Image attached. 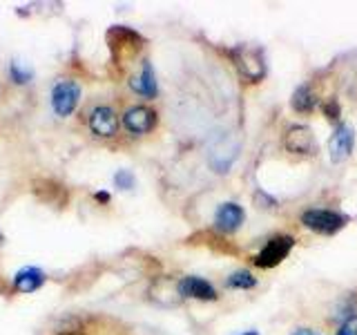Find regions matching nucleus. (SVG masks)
Here are the masks:
<instances>
[{
  "instance_id": "f257e3e1",
  "label": "nucleus",
  "mask_w": 357,
  "mask_h": 335,
  "mask_svg": "<svg viewBox=\"0 0 357 335\" xmlns=\"http://www.w3.org/2000/svg\"><path fill=\"white\" fill-rule=\"evenodd\" d=\"M301 223L312 232L335 234L340 228H344L346 217L337 215V212H333V210H306L304 215H301Z\"/></svg>"
},
{
  "instance_id": "ddd939ff",
  "label": "nucleus",
  "mask_w": 357,
  "mask_h": 335,
  "mask_svg": "<svg viewBox=\"0 0 357 335\" xmlns=\"http://www.w3.org/2000/svg\"><path fill=\"white\" fill-rule=\"evenodd\" d=\"M293 107L297 112H310L315 107V96H312L310 87L308 85H299L293 94Z\"/></svg>"
},
{
  "instance_id": "39448f33",
  "label": "nucleus",
  "mask_w": 357,
  "mask_h": 335,
  "mask_svg": "<svg viewBox=\"0 0 357 335\" xmlns=\"http://www.w3.org/2000/svg\"><path fill=\"white\" fill-rule=\"evenodd\" d=\"M234 61L241 74L250 81H259L266 74V65H264V56L259 50H237L234 52Z\"/></svg>"
},
{
  "instance_id": "aec40b11",
  "label": "nucleus",
  "mask_w": 357,
  "mask_h": 335,
  "mask_svg": "<svg viewBox=\"0 0 357 335\" xmlns=\"http://www.w3.org/2000/svg\"><path fill=\"white\" fill-rule=\"evenodd\" d=\"M245 335H257V333H245Z\"/></svg>"
},
{
  "instance_id": "9d476101",
  "label": "nucleus",
  "mask_w": 357,
  "mask_h": 335,
  "mask_svg": "<svg viewBox=\"0 0 357 335\" xmlns=\"http://www.w3.org/2000/svg\"><path fill=\"white\" fill-rule=\"evenodd\" d=\"M178 293L185 297H195V299H215L217 297L215 288L201 277H183L181 282H178Z\"/></svg>"
},
{
  "instance_id": "2eb2a0df",
  "label": "nucleus",
  "mask_w": 357,
  "mask_h": 335,
  "mask_svg": "<svg viewBox=\"0 0 357 335\" xmlns=\"http://www.w3.org/2000/svg\"><path fill=\"white\" fill-rule=\"evenodd\" d=\"M230 288H252L255 286V277L248 273V271H237V273H232L228 277V282H226Z\"/></svg>"
},
{
  "instance_id": "7ed1b4c3",
  "label": "nucleus",
  "mask_w": 357,
  "mask_h": 335,
  "mask_svg": "<svg viewBox=\"0 0 357 335\" xmlns=\"http://www.w3.org/2000/svg\"><path fill=\"white\" fill-rule=\"evenodd\" d=\"M293 237H288V234H279V237H273L264 246V251L255 257V264L261 266V268H273L277 264H282L288 253L293 251Z\"/></svg>"
},
{
  "instance_id": "dca6fc26",
  "label": "nucleus",
  "mask_w": 357,
  "mask_h": 335,
  "mask_svg": "<svg viewBox=\"0 0 357 335\" xmlns=\"http://www.w3.org/2000/svg\"><path fill=\"white\" fill-rule=\"evenodd\" d=\"M114 184L119 190H130L134 186V174L130 170H119L114 174Z\"/></svg>"
},
{
  "instance_id": "423d86ee",
  "label": "nucleus",
  "mask_w": 357,
  "mask_h": 335,
  "mask_svg": "<svg viewBox=\"0 0 357 335\" xmlns=\"http://www.w3.org/2000/svg\"><path fill=\"white\" fill-rule=\"evenodd\" d=\"M156 123V114L145 105H137L130 107L126 114H123V126H126L132 134H145L154 128Z\"/></svg>"
},
{
  "instance_id": "1a4fd4ad",
  "label": "nucleus",
  "mask_w": 357,
  "mask_h": 335,
  "mask_svg": "<svg viewBox=\"0 0 357 335\" xmlns=\"http://www.w3.org/2000/svg\"><path fill=\"white\" fill-rule=\"evenodd\" d=\"M243 217L245 215H243L241 206H237V204H223L217 210L215 223H217V228L223 230V232H234L243 223Z\"/></svg>"
},
{
  "instance_id": "20e7f679",
  "label": "nucleus",
  "mask_w": 357,
  "mask_h": 335,
  "mask_svg": "<svg viewBox=\"0 0 357 335\" xmlns=\"http://www.w3.org/2000/svg\"><path fill=\"white\" fill-rule=\"evenodd\" d=\"M284 145L293 154H312L315 152V134L308 126H295L286 132Z\"/></svg>"
},
{
  "instance_id": "f8f14e48",
  "label": "nucleus",
  "mask_w": 357,
  "mask_h": 335,
  "mask_svg": "<svg viewBox=\"0 0 357 335\" xmlns=\"http://www.w3.org/2000/svg\"><path fill=\"white\" fill-rule=\"evenodd\" d=\"M132 87L137 89L143 96H156V78H154V70L150 63L143 65V72L139 78H132Z\"/></svg>"
},
{
  "instance_id": "9b49d317",
  "label": "nucleus",
  "mask_w": 357,
  "mask_h": 335,
  "mask_svg": "<svg viewBox=\"0 0 357 335\" xmlns=\"http://www.w3.org/2000/svg\"><path fill=\"white\" fill-rule=\"evenodd\" d=\"M45 282V275L38 268H22L14 277V286L20 293H33L36 288H40Z\"/></svg>"
},
{
  "instance_id": "f03ea898",
  "label": "nucleus",
  "mask_w": 357,
  "mask_h": 335,
  "mask_svg": "<svg viewBox=\"0 0 357 335\" xmlns=\"http://www.w3.org/2000/svg\"><path fill=\"white\" fill-rule=\"evenodd\" d=\"M81 98V87L74 81H61L52 89V107L59 117H70Z\"/></svg>"
},
{
  "instance_id": "a211bd4d",
  "label": "nucleus",
  "mask_w": 357,
  "mask_h": 335,
  "mask_svg": "<svg viewBox=\"0 0 357 335\" xmlns=\"http://www.w3.org/2000/svg\"><path fill=\"white\" fill-rule=\"evenodd\" d=\"M295 335H312V333H310L308 329H301V331H297Z\"/></svg>"
},
{
  "instance_id": "6ab92c4d",
  "label": "nucleus",
  "mask_w": 357,
  "mask_h": 335,
  "mask_svg": "<svg viewBox=\"0 0 357 335\" xmlns=\"http://www.w3.org/2000/svg\"><path fill=\"white\" fill-rule=\"evenodd\" d=\"M0 246H3V234H0Z\"/></svg>"
},
{
  "instance_id": "4468645a",
  "label": "nucleus",
  "mask_w": 357,
  "mask_h": 335,
  "mask_svg": "<svg viewBox=\"0 0 357 335\" xmlns=\"http://www.w3.org/2000/svg\"><path fill=\"white\" fill-rule=\"evenodd\" d=\"M9 74H11V81L14 83H29L31 81V76H33V72L29 70L27 65H22V63H18V61H14L11 63V67H9Z\"/></svg>"
},
{
  "instance_id": "6e6552de",
  "label": "nucleus",
  "mask_w": 357,
  "mask_h": 335,
  "mask_svg": "<svg viewBox=\"0 0 357 335\" xmlns=\"http://www.w3.org/2000/svg\"><path fill=\"white\" fill-rule=\"evenodd\" d=\"M353 141H355V137H353V128L351 126H340L337 130H335V134L331 137V143H328L331 161H335V163L344 161L353 150Z\"/></svg>"
},
{
  "instance_id": "f3484780",
  "label": "nucleus",
  "mask_w": 357,
  "mask_h": 335,
  "mask_svg": "<svg viewBox=\"0 0 357 335\" xmlns=\"http://www.w3.org/2000/svg\"><path fill=\"white\" fill-rule=\"evenodd\" d=\"M337 335H357V315H351L349 320H346L340 327Z\"/></svg>"
},
{
  "instance_id": "0eeeda50",
  "label": "nucleus",
  "mask_w": 357,
  "mask_h": 335,
  "mask_svg": "<svg viewBox=\"0 0 357 335\" xmlns=\"http://www.w3.org/2000/svg\"><path fill=\"white\" fill-rule=\"evenodd\" d=\"M89 128L98 137H114L116 128H119V119L114 114V110L107 105L96 107L92 114H89Z\"/></svg>"
}]
</instances>
